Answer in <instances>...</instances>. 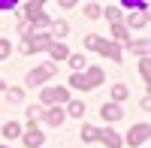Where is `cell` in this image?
<instances>
[{
	"label": "cell",
	"mask_w": 151,
	"mask_h": 148,
	"mask_svg": "<svg viewBox=\"0 0 151 148\" xmlns=\"http://www.w3.org/2000/svg\"><path fill=\"white\" fill-rule=\"evenodd\" d=\"M52 76H55V64L36 67V70H30V76H27V88H36V85H42L45 79H52Z\"/></svg>",
	"instance_id": "obj_1"
},
{
	"label": "cell",
	"mask_w": 151,
	"mask_h": 148,
	"mask_svg": "<svg viewBox=\"0 0 151 148\" xmlns=\"http://www.w3.org/2000/svg\"><path fill=\"white\" fill-rule=\"evenodd\" d=\"M40 100L42 103H70V94H67V88H45L40 94Z\"/></svg>",
	"instance_id": "obj_2"
},
{
	"label": "cell",
	"mask_w": 151,
	"mask_h": 148,
	"mask_svg": "<svg viewBox=\"0 0 151 148\" xmlns=\"http://www.w3.org/2000/svg\"><path fill=\"white\" fill-rule=\"evenodd\" d=\"M148 133H151L148 124H136V127H130V133H127V142H130V145H142V142L148 139Z\"/></svg>",
	"instance_id": "obj_3"
},
{
	"label": "cell",
	"mask_w": 151,
	"mask_h": 148,
	"mask_svg": "<svg viewBox=\"0 0 151 148\" xmlns=\"http://www.w3.org/2000/svg\"><path fill=\"white\" fill-rule=\"evenodd\" d=\"M97 52L100 55H106V57H112V60H121V48H118V42H106V40H97Z\"/></svg>",
	"instance_id": "obj_4"
},
{
	"label": "cell",
	"mask_w": 151,
	"mask_h": 148,
	"mask_svg": "<svg viewBox=\"0 0 151 148\" xmlns=\"http://www.w3.org/2000/svg\"><path fill=\"white\" fill-rule=\"evenodd\" d=\"M27 18L36 24V27H45L48 24V18L42 15V3H27Z\"/></svg>",
	"instance_id": "obj_5"
},
{
	"label": "cell",
	"mask_w": 151,
	"mask_h": 148,
	"mask_svg": "<svg viewBox=\"0 0 151 148\" xmlns=\"http://www.w3.org/2000/svg\"><path fill=\"white\" fill-rule=\"evenodd\" d=\"M42 139H45V136L36 130V124H30V130L24 133V145H27V148H40V145H42Z\"/></svg>",
	"instance_id": "obj_6"
},
{
	"label": "cell",
	"mask_w": 151,
	"mask_h": 148,
	"mask_svg": "<svg viewBox=\"0 0 151 148\" xmlns=\"http://www.w3.org/2000/svg\"><path fill=\"white\" fill-rule=\"evenodd\" d=\"M100 115H103L106 121H118V118H121V106H115V103H106L103 109H100Z\"/></svg>",
	"instance_id": "obj_7"
},
{
	"label": "cell",
	"mask_w": 151,
	"mask_h": 148,
	"mask_svg": "<svg viewBox=\"0 0 151 148\" xmlns=\"http://www.w3.org/2000/svg\"><path fill=\"white\" fill-rule=\"evenodd\" d=\"M97 139H103L109 148H121V136H118V133H112V130H100Z\"/></svg>",
	"instance_id": "obj_8"
},
{
	"label": "cell",
	"mask_w": 151,
	"mask_h": 148,
	"mask_svg": "<svg viewBox=\"0 0 151 148\" xmlns=\"http://www.w3.org/2000/svg\"><path fill=\"white\" fill-rule=\"evenodd\" d=\"M48 52H52V57H55V60L70 57V48H67V45H60V42H52V45H48Z\"/></svg>",
	"instance_id": "obj_9"
},
{
	"label": "cell",
	"mask_w": 151,
	"mask_h": 148,
	"mask_svg": "<svg viewBox=\"0 0 151 148\" xmlns=\"http://www.w3.org/2000/svg\"><path fill=\"white\" fill-rule=\"evenodd\" d=\"M45 121H48L52 127H60V124H64V109H48Z\"/></svg>",
	"instance_id": "obj_10"
},
{
	"label": "cell",
	"mask_w": 151,
	"mask_h": 148,
	"mask_svg": "<svg viewBox=\"0 0 151 148\" xmlns=\"http://www.w3.org/2000/svg\"><path fill=\"white\" fill-rule=\"evenodd\" d=\"M85 82H88V88H97L100 82H103V70H88V76H85Z\"/></svg>",
	"instance_id": "obj_11"
},
{
	"label": "cell",
	"mask_w": 151,
	"mask_h": 148,
	"mask_svg": "<svg viewBox=\"0 0 151 148\" xmlns=\"http://www.w3.org/2000/svg\"><path fill=\"white\" fill-rule=\"evenodd\" d=\"M112 33H115V40H118V42H133V40H130V33H127V27H124L121 21L112 27Z\"/></svg>",
	"instance_id": "obj_12"
},
{
	"label": "cell",
	"mask_w": 151,
	"mask_h": 148,
	"mask_svg": "<svg viewBox=\"0 0 151 148\" xmlns=\"http://www.w3.org/2000/svg\"><path fill=\"white\" fill-rule=\"evenodd\" d=\"M127 24H130V27H145V24H148V18H145V12H136V15L130 12V18H127Z\"/></svg>",
	"instance_id": "obj_13"
},
{
	"label": "cell",
	"mask_w": 151,
	"mask_h": 148,
	"mask_svg": "<svg viewBox=\"0 0 151 148\" xmlns=\"http://www.w3.org/2000/svg\"><path fill=\"white\" fill-rule=\"evenodd\" d=\"M18 133H21V127L15 124V121H9V124H3V136H6V139H15Z\"/></svg>",
	"instance_id": "obj_14"
},
{
	"label": "cell",
	"mask_w": 151,
	"mask_h": 148,
	"mask_svg": "<svg viewBox=\"0 0 151 148\" xmlns=\"http://www.w3.org/2000/svg\"><path fill=\"white\" fill-rule=\"evenodd\" d=\"M70 85H73V88H82V91H91V88H88V82H85V76H82V73H76V76L70 79Z\"/></svg>",
	"instance_id": "obj_15"
},
{
	"label": "cell",
	"mask_w": 151,
	"mask_h": 148,
	"mask_svg": "<svg viewBox=\"0 0 151 148\" xmlns=\"http://www.w3.org/2000/svg\"><path fill=\"white\" fill-rule=\"evenodd\" d=\"M67 112H70L73 118H82V115H85V103H73V100H70V109H67Z\"/></svg>",
	"instance_id": "obj_16"
},
{
	"label": "cell",
	"mask_w": 151,
	"mask_h": 148,
	"mask_svg": "<svg viewBox=\"0 0 151 148\" xmlns=\"http://www.w3.org/2000/svg\"><path fill=\"white\" fill-rule=\"evenodd\" d=\"M97 136H100V130H94V127H88V124L82 127V139H85V142H94Z\"/></svg>",
	"instance_id": "obj_17"
},
{
	"label": "cell",
	"mask_w": 151,
	"mask_h": 148,
	"mask_svg": "<svg viewBox=\"0 0 151 148\" xmlns=\"http://www.w3.org/2000/svg\"><path fill=\"white\" fill-rule=\"evenodd\" d=\"M6 97H9V103H21V100H24V91H21V88H9Z\"/></svg>",
	"instance_id": "obj_18"
},
{
	"label": "cell",
	"mask_w": 151,
	"mask_h": 148,
	"mask_svg": "<svg viewBox=\"0 0 151 148\" xmlns=\"http://www.w3.org/2000/svg\"><path fill=\"white\" fill-rule=\"evenodd\" d=\"M112 100H127V88H124V85H115V88H112Z\"/></svg>",
	"instance_id": "obj_19"
},
{
	"label": "cell",
	"mask_w": 151,
	"mask_h": 148,
	"mask_svg": "<svg viewBox=\"0 0 151 148\" xmlns=\"http://www.w3.org/2000/svg\"><path fill=\"white\" fill-rule=\"evenodd\" d=\"M85 15H88V18H100V6H97V3H88V6H85Z\"/></svg>",
	"instance_id": "obj_20"
},
{
	"label": "cell",
	"mask_w": 151,
	"mask_h": 148,
	"mask_svg": "<svg viewBox=\"0 0 151 148\" xmlns=\"http://www.w3.org/2000/svg\"><path fill=\"white\" fill-rule=\"evenodd\" d=\"M52 30H55L58 36H64V33H67L70 27H67V21H52Z\"/></svg>",
	"instance_id": "obj_21"
},
{
	"label": "cell",
	"mask_w": 151,
	"mask_h": 148,
	"mask_svg": "<svg viewBox=\"0 0 151 148\" xmlns=\"http://www.w3.org/2000/svg\"><path fill=\"white\" fill-rule=\"evenodd\" d=\"M9 52H12V45H9L6 40H0V60H3V57H9Z\"/></svg>",
	"instance_id": "obj_22"
},
{
	"label": "cell",
	"mask_w": 151,
	"mask_h": 148,
	"mask_svg": "<svg viewBox=\"0 0 151 148\" xmlns=\"http://www.w3.org/2000/svg\"><path fill=\"white\" fill-rule=\"evenodd\" d=\"M70 64H73V70H82V67H85V57H82V55H73Z\"/></svg>",
	"instance_id": "obj_23"
},
{
	"label": "cell",
	"mask_w": 151,
	"mask_h": 148,
	"mask_svg": "<svg viewBox=\"0 0 151 148\" xmlns=\"http://www.w3.org/2000/svg\"><path fill=\"white\" fill-rule=\"evenodd\" d=\"M27 115H30V121H33V124H36V118L42 115V109H40V106H30V109H27Z\"/></svg>",
	"instance_id": "obj_24"
},
{
	"label": "cell",
	"mask_w": 151,
	"mask_h": 148,
	"mask_svg": "<svg viewBox=\"0 0 151 148\" xmlns=\"http://www.w3.org/2000/svg\"><path fill=\"white\" fill-rule=\"evenodd\" d=\"M139 73H142V79H148V73H151V70H148V57H142V64H139Z\"/></svg>",
	"instance_id": "obj_25"
},
{
	"label": "cell",
	"mask_w": 151,
	"mask_h": 148,
	"mask_svg": "<svg viewBox=\"0 0 151 148\" xmlns=\"http://www.w3.org/2000/svg\"><path fill=\"white\" fill-rule=\"evenodd\" d=\"M118 18H121V12H118L115 6H109V21H115V24H118Z\"/></svg>",
	"instance_id": "obj_26"
},
{
	"label": "cell",
	"mask_w": 151,
	"mask_h": 148,
	"mask_svg": "<svg viewBox=\"0 0 151 148\" xmlns=\"http://www.w3.org/2000/svg\"><path fill=\"white\" fill-rule=\"evenodd\" d=\"M97 45V36H85V48H94Z\"/></svg>",
	"instance_id": "obj_27"
},
{
	"label": "cell",
	"mask_w": 151,
	"mask_h": 148,
	"mask_svg": "<svg viewBox=\"0 0 151 148\" xmlns=\"http://www.w3.org/2000/svg\"><path fill=\"white\" fill-rule=\"evenodd\" d=\"M15 6V0H0V9H12Z\"/></svg>",
	"instance_id": "obj_28"
},
{
	"label": "cell",
	"mask_w": 151,
	"mask_h": 148,
	"mask_svg": "<svg viewBox=\"0 0 151 148\" xmlns=\"http://www.w3.org/2000/svg\"><path fill=\"white\" fill-rule=\"evenodd\" d=\"M0 91H3V79H0Z\"/></svg>",
	"instance_id": "obj_29"
},
{
	"label": "cell",
	"mask_w": 151,
	"mask_h": 148,
	"mask_svg": "<svg viewBox=\"0 0 151 148\" xmlns=\"http://www.w3.org/2000/svg\"><path fill=\"white\" fill-rule=\"evenodd\" d=\"M0 148H3V145H0Z\"/></svg>",
	"instance_id": "obj_30"
}]
</instances>
